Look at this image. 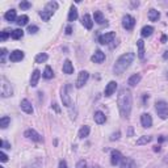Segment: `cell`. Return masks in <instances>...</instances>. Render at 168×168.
<instances>
[{"instance_id": "44dd1931", "label": "cell", "mask_w": 168, "mask_h": 168, "mask_svg": "<svg viewBox=\"0 0 168 168\" xmlns=\"http://www.w3.org/2000/svg\"><path fill=\"white\" fill-rule=\"evenodd\" d=\"M141 79H142L141 74H134V75H131V76L128 79V84H129L130 87H135L136 84L141 82Z\"/></svg>"}, {"instance_id": "d590c367", "label": "cell", "mask_w": 168, "mask_h": 168, "mask_svg": "<svg viewBox=\"0 0 168 168\" xmlns=\"http://www.w3.org/2000/svg\"><path fill=\"white\" fill-rule=\"evenodd\" d=\"M10 32H12V30H10ZM10 32H8V30H3L2 34H0V40H2V41H7L8 37H10Z\"/></svg>"}, {"instance_id": "7a4b0ae2", "label": "cell", "mask_w": 168, "mask_h": 168, "mask_svg": "<svg viewBox=\"0 0 168 168\" xmlns=\"http://www.w3.org/2000/svg\"><path fill=\"white\" fill-rule=\"evenodd\" d=\"M134 59H135L134 52H126V54H122L114 63L113 74L114 75H122V74L131 66V63L134 62Z\"/></svg>"}, {"instance_id": "db71d44e", "label": "cell", "mask_w": 168, "mask_h": 168, "mask_svg": "<svg viewBox=\"0 0 168 168\" xmlns=\"http://www.w3.org/2000/svg\"><path fill=\"white\" fill-rule=\"evenodd\" d=\"M164 163H167V164H168V156H166V159H164Z\"/></svg>"}, {"instance_id": "ab89813d", "label": "cell", "mask_w": 168, "mask_h": 168, "mask_svg": "<svg viewBox=\"0 0 168 168\" xmlns=\"http://www.w3.org/2000/svg\"><path fill=\"white\" fill-rule=\"evenodd\" d=\"M7 49H2L0 50V57H2V63H5V57H7Z\"/></svg>"}, {"instance_id": "52a82bcc", "label": "cell", "mask_w": 168, "mask_h": 168, "mask_svg": "<svg viewBox=\"0 0 168 168\" xmlns=\"http://www.w3.org/2000/svg\"><path fill=\"white\" fill-rule=\"evenodd\" d=\"M114 38H116L114 32H108V33L101 34L99 37V42L101 45H110V42H114Z\"/></svg>"}, {"instance_id": "816d5d0a", "label": "cell", "mask_w": 168, "mask_h": 168, "mask_svg": "<svg viewBox=\"0 0 168 168\" xmlns=\"http://www.w3.org/2000/svg\"><path fill=\"white\" fill-rule=\"evenodd\" d=\"M129 135H133V128H129Z\"/></svg>"}, {"instance_id": "4316f807", "label": "cell", "mask_w": 168, "mask_h": 168, "mask_svg": "<svg viewBox=\"0 0 168 168\" xmlns=\"http://www.w3.org/2000/svg\"><path fill=\"white\" fill-rule=\"evenodd\" d=\"M89 131H91V129H89V126H87V125H84V126H82L80 128V130H79V134H78V136L80 139H83V138H87V136L89 135Z\"/></svg>"}, {"instance_id": "b9f144b4", "label": "cell", "mask_w": 168, "mask_h": 168, "mask_svg": "<svg viewBox=\"0 0 168 168\" xmlns=\"http://www.w3.org/2000/svg\"><path fill=\"white\" fill-rule=\"evenodd\" d=\"M0 160H2L3 163H5V162H8V156H7V154L5 152H0Z\"/></svg>"}, {"instance_id": "f907efd6", "label": "cell", "mask_w": 168, "mask_h": 168, "mask_svg": "<svg viewBox=\"0 0 168 168\" xmlns=\"http://www.w3.org/2000/svg\"><path fill=\"white\" fill-rule=\"evenodd\" d=\"M52 108H54V109L57 110V112H59V108H58V105H57V104H52Z\"/></svg>"}, {"instance_id": "83f0119b", "label": "cell", "mask_w": 168, "mask_h": 168, "mask_svg": "<svg viewBox=\"0 0 168 168\" xmlns=\"http://www.w3.org/2000/svg\"><path fill=\"white\" fill-rule=\"evenodd\" d=\"M136 46H138V57L141 59L145 58V42L143 40H138L136 41Z\"/></svg>"}, {"instance_id": "d6a6232c", "label": "cell", "mask_w": 168, "mask_h": 168, "mask_svg": "<svg viewBox=\"0 0 168 168\" xmlns=\"http://www.w3.org/2000/svg\"><path fill=\"white\" fill-rule=\"evenodd\" d=\"M29 21V17L26 15H21L20 17H17V20H16V24H17L19 26H25L26 24H28Z\"/></svg>"}, {"instance_id": "5b68a950", "label": "cell", "mask_w": 168, "mask_h": 168, "mask_svg": "<svg viewBox=\"0 0 168 168\" xmlns=\"http://www.w3.org/2000/svg\"><path fill=\"white\" fill-rule=\"evenodd\" d=\"M0 93H2V97H9L13 94V88L10 86V83L5 79L4 76L2 78V86H0Z\"/></svg>"}, {"instance_id": "7c38bea8", "label": "cell", "mask_w": 168, "mask_h": 168, "mask_svg": "<svg viewBox=\"0 0 168 168\" xmlns=\"http://www.w3.org/2000/svg\"><path fill=\"white\" fill-rule=\"evenodd\" d=\"M24 51H21V50H13L12 52L9 54V61L10 62H20V61H23L24 59Z\"/></svg>"}, {"instance_id": "60d3db41", "label": "cell", "mask_w": 168, "mask_h": 168, "mask_svg": "<svg viewBox=\"0 0 168 168\" xmlns=\"http://www.w3.org/2000/svg\"><path fill=\"white\" fill-rule=\"evenodd\" d=\"M0 147H3V149H10V143H8L7 141H0Z\"/></svg>"}, {"instance_id": "d6986e66", "label": "cell", "mask_w": 168, "mask_h": 168, "mask_svg": "<svg viewBox=\"0 0 168 168\" xmlns=\"http://www.w3.org/2000/svg\"><path fill=\"white\" fill-rule=\"evenodd\" d=\"M40 78H41V71L40 70H34L33 72H32V76H30V86L32 87H37Z\"/></svg>"}, {"instance_id": "74e56055", "label": "cell", "mask_w": 168, "mask_h": 168, "mask_svg": "<svg viewBox=\"0 0 168 168\" xmlns=\"http://www.w3.org/2000/svg\"><path fill=\"white\" fill-rule=\"evenodd\" d=\"M28 32L30 34H36L37 32H38V26H37V25H29L28 26Z\"/></svg>"}, {"instance_id": "681fc988", "label": "cell", "mask_w": 168, "mask_h": 168, "mask_svg": "<svg viewBox=\"0 0 168 168\" xmlns=\"http://www.w3.org/2000/svg\"><path fill=\"white\" fill-rule=\"evenodd\" d=\"M154 151H155V152H159V151H160V146H155V147H154Z\"/></svg>"}, {"instance_id": "3957f363", "label": "cell", "mask_w": 168, "mask_h": 168, "mask_svg": "<svg viewBox=\"0 0 168 168\" xmlns=\"http://www.w3.org/2000/svg\"><path fill=\"white\" fill-rule=\"evenodd\" d=\"M58 7H59V5H58L57 2H50V3H47L46 7L44 8V10H41V12H40L41 19L44 20V21H49V20L52 17L54 12L58 9Z\"/></svg>"}, {"instance_id": "7bdbcfd3", "label": "cell", "mask_w": 168, "mask_h": 168, "mask_svg": "<svg viewBox=\"0 0 168 168\" xmlns=\"http://www.w3.org/2000/svg\"><path fill=\"white\" fill-rule=\"evenodd\" d=\"M76 167H78V168H86V162H84V160H82V162H79Z\"/></svg>"}, {"instance_id": "277c9868", "label": "cell", "mask_w": 168, "mask_h": 168, "mask_svg": "<svg viewBox=\"0 0 168 168\" xmlns=\"http://www.w3.org/2000/svg\"><path fill=\"white\" fill-rule=\"evenodd\" d=\"M155 110L162 120L168 118V104L166 101H156L155 103Z\"/></svg>"}, {"instance_id": "4dcf8cb0", "label": "cell", "mask_w": 168, "mask_h": 168, "mask_svg": "<svg viewBox=\"0 0 168 168\" xmlns=\"http://www.w3.org/2000/svg\"><path fill=\"white\" fill-rule=\"evenodd\" d=\"M76 19H78V9L74 7V5H71L70 13H68V21H70V23H72V21H75Z\"/></svg>"}, {"instance_id": "1f68e13d", "label": "cell", "mask_w": 168, "mask_h": 168, "mask_svg": "<svg viewBox=\"0 0 168 168\" xmlns=\"http://www.w3.org/2000/svg\"><path fill=\"white\" fill-rule=\"evenodd\" d=\"M23 36H24L23 29H15L10 32V37H12L13 40H20V38H23Z\"/></svg>"}, {"instance_id": "f6af8a7d", "label": "cell", "mask_w": 168, "mask_h": 168, "mask_svg": "<svg viewBox=\"0 0 168 168\" xmlns=\"http://www.w3.org/2000/svg\"><path fill=\"white\" fill-rule=\"evenodd\" d=\"M71 33H72V28H71V26H70V25H68V26H67V28H66V34H67V36H70Z\"/></svg>"}, {"instance_id": "2e32d148", "label": "cell", "mask_w": 168, "mask_h": 168, "mask_svg": "<svg viewBox=\"0 0 168 168\" xmlns=\"http://www.w3.org/2000/svg\"><path fill=\"white\" fill-rule=\"evenodd\" d=\"M116 89H117V83L116 82H109L107 84V87H105V96L109 97V96H112V94L116 92Z\"/></svg>"}, {"instance_id": "8fae6325", "label": "cell", "mask_w": 168, "mask_h": 168, "mask_svg": "<svg viewBox=\"0 0 168 168\" xmlns=\"http://www.w3.org/2000/svg\"><path fill=\"white\" fill-rule=\"evenodd\" d=\"M122 159H124V156L118 150H112V152H110V164L118 166L122 162Z\"/></svg>"}, {"instance_id": "6da1fadb", "label": "cell", "mask_w": 168, "mask_h": 168, "mask_svg": "<svg viewBox=\"0 0 168 168\" xmlns=\"http://www.w3.org/2000/svg\"><path fill=\"white\" fill-rule=\"evenodd\" d=\"M117 105L122 118L128 120L131 113V105H133V96L128 88H121L117 94Z\"/></svg>"}, {"instance_id": "8992f818", "label": "cell", "mask_w": 168, "mask_h": 168, "mask_svg": "<svg viewBox=\"0 0 168 168\" xmlns=\"http://www.w3.org/2000/svg\"><path fill=\"white\" fill-rule=\"evenodd\" d=\"M70 88H71L70 84H66V86L61 89L62 103H63V105H65V107H67V108H70L71 105H72V100H71V97H70V92H68V91H70Z\"/></svg>"}, {"instance_id": "7402d4cb", "label": "cell", "mask_w": 168, "mask_h": 168, "mask_svg": "<svg viewBox=\"0 0 168 168\" xmlns=\"http://www.w3.org/2000/svg\"><path fill=\"white\" fill-rule=\"evenodd\" d=\"M93 20H94V23H97L99 25H103L105 24V17H104V15L103 12H100V10H94V13H93Z\"/></svg>"}, {"instance_id": "cb8c5ba5", "label": "cell", "mask_w": 168, "mask_h": 168, "mask_svg": "<svg viewBox=\"0 0 168 168\" xmlns=\"http://www.w3.org/2000/svg\"><path fill=\"white\" fill-rule=\"evenodd\" d=\"M63 72L67 74V75H71L74 72V66H72L71 61H68V59L65 61V63H63Z\"/></svg>"}, {"instance_id": "9a60e30c", "label": "cell", "mask_w": 168, "mask_h": 168, "mask_svg": "<svg viewBox=\"0 0 168 168\" xmlns=\"http://www.w3.org/2000/svg\"><path fill=\"white\" fill-rule=\"evenodd\" d=\"M91 61L93 63H97V65H100V63H103L105 61V54H104L101 50H96V51H94V54L91 57Z\"/></svg>"}, {"instance_id": "5bb4252c", "label": "cell", "mask_w": 168, "mask_h": 168, "mask_svg": "<svg viewBox=\"0 0 168 168\" xmlns=\"http://www.w3.org/2000/svg\"><path fill=\"white\" fill-rule=\"evenodd\" d=\"M20 107H21V109H23L25 113H28V114H33V112H34V109H33V107H32L30 101H29V100H26V99L21 100Z\"/></svg>"}, {"instance_id": "6f0895ef", "label": "cell", "mask_w": 168, "mask_h": 168, "mask_svg": "<svg viewBox=\"0 0 168 168\" xmlns=\"http://www.w3.org/2000/svg\"><path fill=\"white\" fill-rule=\"evenodd\" d=\"M0 168H4V167H0Z\"/></svg>"}, {"instance_id": "ac0fdd59", "label": "cell", "mask_w": 168, "mask_h": 168, "mask_svg": "<svg viewBox=\"0 0 168 168\" xmlns=\"http://www.w3.org/2000/svg\"><path fill=\"white\" fill-rule=\"evenodd\" d=\"M82 24L86 26V28L88 29V30H91L92 28H93V20H92V17L91 16H89L88 13H86L82 17Z\"/></svg>"}, {"instance_id": "f5cc1de1", "label": "cell", "mask_w": 168, "mask_h": 168, "mask_svg": "<svg viewBox=\"0 0 168 168\" xmlns=\"http://www.w3.org/2000/svg\"><path fill=\"white\" fill-rule=\"evenodd\" d=\"M164 141H166L164 136H160V138H159V142H160V143H162V142H164Z\"/></svg>"}, {"instance_id": "f1b7e54d", "label": "cell", "mask_w": 168, "mask_h": 168, "mask_svg": "<svg viewBox=\"0 0 168 168\" xmlns=\"http://www.w3.org/2000/svg\"><path fill=\"white\" fill-rule=\"evenodd\" d=\"M151 141H152V136L151 135H143V136H141V138L136 141V145H138V146H143V145L150 143Z\"/></svg>"}, {"instance_id": "bcb514c9", "label": "cell", "mask_w": 168, "mask_h": 168, "mask_svg": "<svg viewBox=\"0 0 168 168\" xmlns=\"http://www.w3.org/2000/svg\"><path fill=\"white\" fill-rule=\"evenodd\" d=\"M149 97H150V96H149L147 93H145V94H143V104H146V101L149 100Z\"/></svg>"}, {"instance_id": "f35d334b", "label": "cell", "mask_w": 168, "mask_h": 168, "mask_svg": "<svg viewBox=\"0 0 168 168\" xmlns=\"http://www.w3.org/2000/svg\"><path fill=\"white\" fill-rule=\"evenodd\" d=\"M120 136H121V131H116V133H113L112 135H110V141H117L120 139Z\"/></svg>"}, {"instance_id": "7dc6e473", "label": "cell", "mask_w": 168, "mask_h": 168, "mask_svg": "<svg viewBox=\"0 0 168 168\" xmlns=\"http://www.w3.org/2000/svg\"><path fill=\"white\" fill-rule=\"evenodd\" d=\"M166 42H167V36L163 34V36H162V44H166Z\"/></svg>"}, {"instance_id": "9c48e42d", "label": "cell", "mask_w": 168, "mask_h": 168, "mask_svg": "<svg viewBox=\"0 0 168 168\" xmlns=\"http://www.w3.org/2000/svg\"><path fill=\"white\" fill-rule=\"evenodd\" d=\"M24 136H26L28 139H32V141H34V142H42V141H44V136H42L40 133H37V131L33 130V129L25 130Z\"/></svg>"}, {"instance_id": "e575fe53", "label": "cell", "mask_w": 168, "mask_h": 168, "mask_svg": "<svg viewBox=\"0 0 168 168\" xmlns=\"http://www.w3.org/2000/svg\"><path fill=\"white\" fill-rule=\"evenodd\" d=\"M47 59H49V55L46 52H41V54L36 57V63H45Z\"/></svg>"}, {"instance_id": "680465c9", "label": "cell", "mask_w": 168, "mask_h": 168, "mask_svg": "<svg viewBox=\"0 0 168 168\" xmlns=\"http://www.w3.org/2000/svg\"><path fill=\"white\" fill-rule=\"evenodd\" d=\"M167 16H168V12H167Z\"/></svg>"}, {"instance_id": "484cf974", "label": "cell", "mask_w": 168, "mask_h": 168, "mask_svg": "<svg viewBox=\"0 0 168 168\" xmlns=\"http://www.w3.org/2000/svg\"><path fill=\"white\" fill-rule=\"evenodd\" d=\"M152 32H154V28H152L151 25H146L142 28L141 30V36L143 37V38H147V37H150L152 34Z\"/></svg>"}, {"instance_id": "11a10c76", "label": "cell", "mask_w": 168, "mask_h": 168, "mask_svg": "<svg viewBox=\"0 0 168 168\" xmlns=\"http://www.w3.org/2000/svg\"><path fill=\"white\" fill-rule=\"evenodd\" d=\"M89 168H100L99 166H92V167H89Z\"/></svg>"}, {"instance_id": "f546056e", "label": "cell", "mask_w": 168, "mask_h": 168, "mask_svg": "<svg viewBox=\"0 0 168 168\" xmlns=\"http://www.w3.org/2000/svg\"><path fill=\"white\" fill-rule=\"evenodd\" d=\"M42 76H44L46 80H50V79H52V76H54V72H52V68L50 66H46L45 67V71L44 74H42Z\"/></svg>"}, {"instance_id": "ee69618b", "label": "cell", "mask_w": 168, "mask_h": 168, "mask_svg": "<svg viewBox=\"0 0 168 168\" xmlns=\"http://www.w3.org/2000/svg\"><path fill=\"white\" fill-rule=\"evenodd\" d=\"M59 168H67V163L65 160H61L59 162Z\"/></svg>"}, {"instance_id": "ba28073f", "label": "cell", "mask_w": 168, "mask_h": 168, "mask_svg": "<svg viewBox=\"0 0 168 168\" xmlns=\"http://www.w3.org/2000/svg\"><path fill=\"white\" fill-rule=\"evenodd\" d=\"M122 26L126 30H133L135 26V19L130 15H125L122 17Z\"/></svg>"}, {"instance_id": "d4e9b609", "label": "cell", "mask_w": 168, "mask_h": 168, "mask_svg": "<svg viewBox=\"0 0 168 168\" xmlns=\"http://www.w3.org/2000/svg\"><path fill=\"white\" fill-rule=\"evenodd\" d=\"M4 19L8 21V23H16V10L15 9H10V10H8V12H5V15H4Z\"/></svg>"}, {"instance_id": "e0dca14e", "label": "cell", "mask_w": 168, "mask_h": 168, "mask_svg": "<svg viewBox=\"0 0 168 168\" xmlns=\"http://www.w3.org/2000/svg\"><path fill=\"white\" fill-rule=\"evenodd\" d=\"M120 168H136V164L131 158H124L120 164Z\"/></svg>"}, {"instance_id": "9f6ffc18", "label": "cell", "mask_w": 168, "mask_h": 168, "mask_svg": "<svg viewBox=\"0 0 168 168\" xmlns=\"http://www.w3.org/2000/svg\"><path fill=\"white\" fill-rule=\"evenodd\" d=\"M167 78H168V72H167Z\"/></svg>"}, {"instance_id": "8d00e7d4", "label": "cell", "mask_w": 168, "mask_h": 168, "mask_svg": "<svg viewBox=\"0 0 168 168\" xmlns=\"http://www.w3.org/2000/svg\"><path fill=\"white\" fill-rule=\"evenodd\" d=\"M20 8L23 9V10H26V9H29V8H32V3H29V2H21L20 3Z\"/></svg>"}, {"instance_id": "c3c4849f", "label": "cell", "mask_w": 168, "mask_h": 168, "mask_svg": "<svg viewBox=\"0 0 168 168\" xmlns=\"http://www.w3.org/2000/svg\"><path fill=\"white\" fill-rule=\"evenodd\" d=\"M163 59H168V50L164 52V54H163Z\"/></svg>"}, {"instance_id": "836d02e7", "label": "cell", "mask_w": 168, "mask_h": 168, "mask_svg": "<svg viewBox=\"0 0 168 168\" xmlns=\"http://www.w3.org/2000/svg\"><path fill=\"white\" fill-rule=\"evenodd\" d=\"M10 124V118L8 117V116H4V117L0 118V128L2 129H7L8 126Z\"/></svg>"}, {"instance_id": "ffe728a7", "label": "cell", "mask_w": 168, "mask_h": 168, "mask_svg": "<svg viewBox=\"0 0 168 168\" xmlns=\"http://www.w3.org/2000/svg\"><path fill=\"white\" fill-rule=\"evenodd\" d=\"M93 120H94V122H96L97 125H103V124H105V121H107V117H105V114L103 112L97 110V112H94Z\"/></svg>"}, {"instance_id": "4fadbf2b", "label": "cell", "mask_w": 168, "mask_h": 168, "mask_svg": "<svg viewBox=\"0 0 168 168\" xmlns=\"http://www.w3.org/2000/svg\"><path fill=\"white\" fill-rule=\"evenodd\" d=\"M141 124L146 129L151 128V126H152V117H151L149 113H143V114L141 116Z\"/></svg>"}, {"instance_id": "603a6c76", "label": "cell", "mask_w": 168, "mask_h": 168, "mask_svg": "<svg viewBox=\"0 0 168 168\" xmlns=\"http://www.w3.org/2000/svg\"><path fill=\"white\" fill-rule=\"evenodd\" d=\"M159 19H160V12H159V10H156L154 8L149 10V20L150 21H152V23H156Z\"/></svg>"}, {"instance_id": "30bf717a", "label": "cell", "mask_w": 168, "mask_h": 168, "mask_svg": "<svg viewBox=\"0 0 168 168\" xmlns=\"http://www.w3.org/2000/svg\"><path fill=\"white\" fill-rule=\"evenodd\" d=\"M88 79H89V74H88L87 71H80V72H79V75H78L76 83H75L76 88H82V87H84V84L88 82Z\"/></svg>"}]
</instances>
